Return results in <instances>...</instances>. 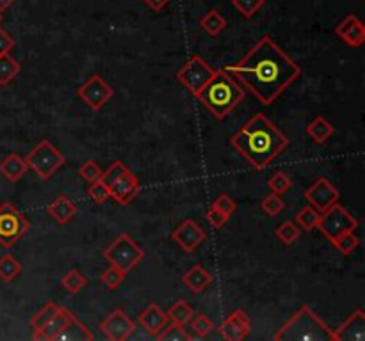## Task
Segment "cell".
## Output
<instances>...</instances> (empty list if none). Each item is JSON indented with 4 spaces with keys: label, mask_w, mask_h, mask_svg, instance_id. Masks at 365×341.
Masks as SVG:
<instances>
[{
    "label": "cell",
    "mask_w": 365,
    "mask_h": 341,
    "mask_svg": "<svg viewBox=\"0 0 365 341\" xmlns=\"http://www.w3.org/2000/svg\"><path fill=\"white\" fill-rule=\"evenodd\" d=\"M224 69L241 88L250 89L262 105H273L301 75L300 66L269 36H264L241 62Z\"/></svg>",
    "instance_id": "6da1fadb"
},
{
    "label": "cell",
    "mask_w": 365,
    "mask_h": 341,
    "mask_svg": "<svg viewBox=\"0 0 365 341\" xmlns=\"http://www.w3.org/2000/svg\"><path fill=\"white\" fill-rule=\"evenodd\" d=\"M230 145L248 163L262 170L289 146V139L264 114H255L232 137Z\"/></svg>",
    "instance_id": "7a4b0ae2"
},
{
    "label": "cell",
    "mask_w": 365,
    "mask_h": 341,
    "mask_svg": "<svg viewBox=\"0 0 365 341\" xmlns=\"http://www.w3.org/2000/svg\"><path fill=\"white\" fill-rule=\"evenodd\" d=\"M194 96L221 121L243 102L244 89L226 73V69H216L212 79Z\"/></svg>",
    "instance_id": "3957f363"
},
{
    "label": "cell",
    "mask_w": 365,
    "mask_h": 341,
    "mask_svg": "<svg viewBox=\"0 0 365 341\" xmlns=\"http://www.w3.org/2000/svg\"><path fill=\"white\" fill-rule=\"evenodd\" d=\"M274 341H335L333 329L314 313L312 307L301 306L293 319L273 336Z\"/></svg>",
    "instance_id": "277c9868"
},
{
    "label": "cell",
    "mask_w": 365,
    "mask_h": 341,
    "mask_svg": "<svg viewBox=\"0 0 365 341\" xmlns=\"http://www.w3.org/2000/svg\"><path fill=\"white\" fill-rule=\"evenodd\" d=\"M103 258L109 265H115L122 272L129 274L145 258V250L137 246L127 233H122L115 242L103 250Z\"/></svg>",
    "instance_id": "5b68a950"
},
{
    "label": "cell",
    "mask_w": 365,
    "mask_h": 341,
    "mask_svg": "<svg viewBox=\"0 0 365 341\" xmlns=\"http://www.w3.org/2000/svg\"><path fill=\"white\" fill-rule=\"evenodd\" d=\"M25 163L39 178L49 180L65 163V156L50 140L43 139L29 152V155L25 156Z\"/></svg>",
    "instance_id": "8992f818"
},
{
    "label": "cell",
    "mask_w": 365,
    "mask_h": 341,
    "mask_svg": "<svg viewBox=\"0 0 365 341\" xmlns=\"http://www.w3.org/2000/svg\"><path fill=\"white\" fill-rule=\"evenodd\" d=\"M29 229L27 217L13 203L0 205V247L11 249Z\"/></svg>",
    "instance_id": "52a82bcc"
},
{
    "label": "cell",
    "mask_w": 365,
    "mask_h": 341,
    "mask_svg": "<svg viewBox=\"0 0 365 341\" xmlns=\"http://www.w3.org/2000/svg\"><path fill=\"white\" fill-rule=\"evenodd\" d=\"M316 227L330 240V242H333V240L337 239V236L342 235V233L354 232L358 227V219H354V217L351 215L344 206H340L339 203H335L333 206L324 210L323 215H319Z\"/></svg>",
    "instance_id": "ba28073f"
},
{
    "label": "cell",
    "mask_w": 365,
    "mask_h": 341,
    "mask_svg": "<svg viewBox=\"0 0 365 341\" xmlns=\"http://www.w3.org/2000/svg\"><path fill=\"white\" fill-rule=\"evenodd\" d=\"M216 69L210 68L200 55H193L177 73V80L182 83L189 93L196 95L200 89L214 76Z\"/></svg>",
    "instance_id": "9c48e42d"
},
{
    "label": "cell",
    "mask_w": 365,
    "mask_h": 341,
    "mask_svg": "<svg viewBox=\"0 0 365 341\" xmlns=\"http://www.w3.org/2000/svg\"><path fill=\"white\" fill-rule=\"evenodd\" d=\"M77 95H79V98L82 100L89 109L100 110L113 96H115V91H113V88H110L109 83H107L98 73H95V75L89 76V79L77 89Z\"/></svg>",
    "instance_id": "30bf717a"
},
{
    "label": "cell",
    "mask_w": 365,
    "mask_h": 341,
    "mask_svg": "<svg viewBox=\"0 0 365 341\" xmlns=\"http://www.w3.org/2000/svg\"><path fill=\"white\" fill-rule=\"evenodd\" d=\"M339 197L340 192L337 190V187L331 185L330 180L326 178L316 180L312 187H308L305 190V199L310 203V206H314L321 213L330 208V206H333L335 203H339Z\"/></svg>",
    "instance_id": "8fae6325"
},
{
    "label": "cell",
    "mask_w": 365,
    "mask_h": 341,
    "mask_svg": "<svg viewBox=\"0 0 365 341\" xmlns=\"http://www.w3.org/2000/svg\"><path fill=\"white\" fill-rule=\"evenodd\" d=\"M136 329V323L130 320V316L127 315L123 309H115L107 316L105 320H102L100 323V330L105 334V337H109L110 341H125L129 340L130 334Z\"/></svg>",
    "instance_id": "7c38bea8"
},
{
    "label": "cell",
    "mask_w": 365,
    "mask_h": 341,
    "mask_svg": "<svg viewBox=\"0 0 365 341\" xmlns=\"http://www.w3.org/2000/svg\"><path fill=\"white\" fill-rule=\"evenodd\" d=\"M107 189H109V196L113 197L118 205L125 206L129 205L134 197L137 196V192H139V180H137V176L129 169L127 173H123L120 178H116L115 182L110 183Z\"/></svg>",
    "instance_id": "4fadbf2b"
},
{
    "label": "cell",
    "mask_w": 365,
    "mask_h": 341,
    "mask_svg": "<svg viewBox=\"0 0 365 341\" xmlns=\"http://www.w3.org/2000/svg\"><path fill=\"white\" fill-rule=\"evenodd\" d=\"M172 239L182 247L186 253H193L200 247V243L205 240V233H203L202 227L194 222L193 219H186L175 232L172 233Z\"/></svg>",
    "instance_id": "5bb4252c"
},
{
    "label": "cell",
    "mask_w": 365,
    "mask_h": 341,
    "mask_svg": "<svg viewBox=\"0 0 365 341\" xmlns=\"http://www.w3.org/2000/svg\"><path fill=\"white\" fill-rule=\"evenodd\" d=\"M251 322L243 309H236L226 320L219 326V334L226 341H241L250 333Z\"/></svg>",
    "instance_id": "9a60e30c"
},
{
    "label": "cell",
    "mask_w": 365,
    "mask_h": 341,
    "mask_svg": "<svg viewBox=\"0 0 365 341\" xmlns=\"http://www.w3.org/2000/svg\"><path fill=\"white\" fill-rule=\"evenodd\" d=\"M335 341H365V313L364 309H354L350 319L337 330H333Z\"/></svg>",
    "instance_id": "2e32d148"
},
{
    "label": "cell",
    "mask_w": 365,
    "mask_h": 341,
    "mask_svg": "<svg viewBox=\"0 0 365 341\" xmlns=\"http://www.w3.org/2000/svg\"><path fill=\"white\" fill-rule=\"evenodd\" d=\"M335 34L339 36V38H342L346 45L358 48V46L364 45L365 41V27L361 25V22L358 20L357 15H347L346 18L337 25Z\"/></svg>",
    "instance_id": "e0dca14e"
},
{
    "label": "cell",
    "mask_w": 365,
    "mask_h": 341,
    "mask_svg": "<svg viewBox=\"0 0 365 341\" xmlns=\"http://www.w3.org/2000/svg\"><path fill=\"white\" fill-rule=\"evenodd\" d=\"M167 315L160 309L159 304H150L141 315H139V323H141L143 329L150 334L152 337H155L160 330L164 329V326L167 323Z\"/></svg>",
    "instance_id": "ac0fdd59"
},
{
    "label": "cell",
    "mask_w": 365,
    "mask_h": 341,
    "mask_svg": "<svg viewBox=\"0 0 365 341\" xmlns=\"http://www.w3.org/2000/svg\"><path fill=\"white\" fill-rule=\"evenodd\" d=\"M95 336L91 334V330L84 326L75 315L70 316L68 323L61 329V333L53 337V341H93Z\"/></svg>",
    "instance_id": "d6986e66"
},
{
    "label": "cell",
    "mask_w": 365,
    "mask_h": 341,
    "mask_svg": "<svg viewBox=\"0 0 365 341\" xmlns=\"http://www.w3.org/2000/svg\"><path fill=\"white\" fill-rule=\"evenodd\" d=\"M72 315L73 313L70 309H66V307H59L58 313L52 316V320H50V322L46 323V326L43 327L38 334H32V340L53 341V337L61 333V329L66 326V323H68L70 316Z\"/></svg>",
    "instance_id": "ffe728a7"
},
{
    "label": "cell",
    "mask_w": 365,
    "mask_h": 341,
    "mask_svg": "<svg viewBox=\"0 0 365 341\" xmlns=\"http://www.w3.org/2000/svg\"><path fill=\"white\" fill-rule=\"evenodd\" d=\"M182 281L193 293H202L205 292V290L209 288V284L212 283V276L207 272L203 265H194L184 274Z\"/></svg>",
    "instance_id": "44dd1931"
},
{
    "label": "cell",
    "mask_w": 365,
    "mask_h": 341,
    "mask_svg": "<svg viewBox=\"0 0 365 341\" xmlns=\"http://www.w3.org/2000/svg\"><path fill=\"white\" fill-rule=\"evenodd\" d=\"M27 163L23 156H20L18 153H9L2 162H0V173L9 182L16 183L18 180H22V176L27 173Z\"/></svg>",
    "instance_id": "7402d4cb"
},
{
    "label": "cell",
    "mask_w": 365,
    "mask_h": 341,
    "mask_svg": "<svg viewBox=\"0 0 365 341\" xmlns=\"http://www.w3.org/2000/svg\"><path fill=\"white\" fill-rule=\"evenodd\" d=\"M46 212L56 219V222L63 226V224H68L73 219V215L77 213V206L70 197L58 196L56 201H52V205H49Z\"/></svg>",
    "instance_id": "603a6c76"
},
{
    "label": "cell",
    "mask_w": 365,
    "mask_h": 341,
    "mask_svg": "<svg viewBox=\"0 0 365 341\" xmlns=\"http://www.w3.org/2000/svg\"><path fill=\"white\" fill-rule=\"evenodd\" d=\"M333 125H331L326 118H323V116H316V118L307 125L308 137H310L314 142H317V145H324V142L333 135Z\"/></svg>",
    "instance_id": "cb8c5ba5"
},
{
    "label": "cell",
    "mask_w": 365,
    "mask_h": 341,
    "mask_svg": "<svg viewBox=\"0 0 365 341\" xmlns=\"http://www.w3.org/2000/svg\"><path fill=\"white\" fill-rule=\"evenodd\" d=\"M200 27H202V31H205L207 34L216 38V36H219L221 32L226 29V20L219 15V11L210 9L207 15L202 16V20H200Z\"/></svg>",
    "instance_id": "d4e9b609"
},
{
    "label": "cell",
    "mask_w": 365,
    "mask_h": 341,
    "mask_svg": "<svg viewBox=\"0 0 365 341\" xmlns=\"http://www.w3.org/2000/svg\"><path fill=\"white\" fill-rule=\"evenodd\" d=\"M20 69H22V66H20V62L16 61L15 57H11L9 53L0 55V86L2 88L9 86L20 73Z\"/></svg>",
    "instance_id": "484cf974"
},
{
    "label": "cell",
    "mask_w": 365,
    "mask_h": 341,
    "mask_svg": "<svg viewBox=\"0 0 365 341\" xmlns=\"http://www.w3.org/2000/svg\"><path fill=\"white\" fill-rule=\"evenodd\" d=\"M166 315L172 322L180 323V326L186 327V323H189V320L194 316V311L186 300H177V302L167 309Z\"/></svg>",
    "instance_id": "4316f807"
},
{
    "label": "cell",
    "mask_w": 365,
    "mask_h": 341,
    "mask_svg": "<svg viewBox=\"0 0 365 341\" xmlns=\"http://www.w3.org/2000/svg\"><path fill=\"white\" fill-rule=\"evenodd\" d=\"M274 235H276V239L280 240V242L286 243V246H293V243L300 239L301 229L297 224L293 222V220H286V222L280 224V226L274 229Z\"/></svg>",
    "instance_id": "83f0119b"
},
{
    "label": "cell",
    "mask_w": 365,
    "mask_h": 341,
    "mask_svg": "<svg viewBox=\"0 0 365 341\" xmlns=\"http://www.w3.org/2000/svg\"><path fill=\"white\" fill-rule=\"evenodd\" d=\"M22 272V263L11 256V254H4L0 258V277L4 281H15Z\"/></svg>",
    "instance_id": "f1b7e54d"
},
{
    "label": "cell",
    "mask_w": 365,
    "mask_h": 341,
    "mask_svg": "<svg viewBox=\"0 0 365 341\" xmlns=\"http://www.w3.org/2000/svg\"><path fill=\"white\" fill-rule=\"evenodd\" d=\"M58 309H59L58 304L49 302V304H45V306H43L34 316H32L31 327H32V330H34V334H38L39 330H41L43 327H45L50 320H52V316L58 313Z\"/></svg>",
    "instance_id": "f546056e"
},
{
    "label": "cell",
    "mask_w": 365,
    "mask_h": 341,
    "mask_svg": "<svg viewBox=\"0 0 365 341\" xmlns=\"http://www.w3.org/2000/svg\"><path fill=\"white\" fill-rule=\"evenodd\" d=\"M155 340H159V341H189L191 336L186 333L184 326L172 322V323H166V326H164V329L157 334Z\"/></svg>",
    "instance_id": "4dcf8cb0"
},
{
    "label": "cell",
    "mask_w": 365,
    "mask_h": 341,
    "mask_svg": "<svg viewBox=\"0 0 365 341\" xmlns=\"http://www.w3.org/2000/svg\"><path fill=\"white\" fill-rule=\"evenodd\" d=\"M86 284H88V279H86V277H84L77 269L70 270V272L66 274L61 281L63 288H65L68 293H72V295L79 293L80 290L86 286Z\"/></svg>",
    "instance_id": "1f68e13d"
},
{
    "label": "cell",
    "mask_w": 365,
    "mask_h": 341,
    "mask_svg": "<svg viewBox=\"0 0 365 341\" xmlns=\"http://www.w3.org/2000/svg\"><path fill=\"white\" fill-rule=\"evenodd\" d=\"M260 208L266 212V215L276 217L283 212V208H286V203H283V199L280 194L271 192L269 196H266L262 201H260Z\"/></svg>",
    "instance_id": "d6a6232c"
},
{
    "label": "cell",
    "mask_w": 365,
    "mask_h": 341,
    "mask_svg": "<svg viewBox=\"0 0 365 341\" xmlns=\"http://www.w3.org/2000/svg\"><path fill=\"white\" fill-rule=\"evenodd\" d=\"M317 220H319V212L314 206H305L296 215V224L301 229H307V232L317 226Z\"/></svg>",
    "instance_id": "836d02e7"
},
{
    "label": "cell",
    "mask_w": 365,
    "mask_h": 341,
    "mask_svg": "<svg viewBox=\"0 0 365 341\" xmlns=\"http://www.w3.org/2000/svg\"><path fill=\"white\" fill-rule=\"evenodd\" d=\"M125 277H127L125 272L116 269L115 265H109V269L103 270L102 276H100V281H102L109 290H118L123 284V281H125Z\"/></svg>",
    "instance_id": "e575fe53"
},
{
    "label": "cell",
    "mask_w": 365,
    "mask_h": 341,
    "mask_svg": "<svg viewBox=\"0 0 365 341\" xmlns=\"http://www.w3.org/2000/svg\"><path fill=\"white\" fill-rule=\"evenodd\" d=\"M331 243H333L335 249H339L342 254H351L353 250L358 249V246H360V239L354 235V232H347L342 233L340 236H337Z\"/></svg>",
    "instance_id": "d590c367"
},
{
    "label": "cell",
    "mask_w": 365,
    "mask_h": 341,
    "mask_svg": "<svg viewBox=\"0 0 365 341\" xmlns=\"http://www.w3.org/2000/svg\"><path fill=\"white\" fill-rule=\"evenodd\" d=\"M232 4L244 18H251V16L255 15L266 4V0H232Z\"/></svg>",
    "instance_id": "8d00e7d4"
},
{
    "label": "cell",
    "mask_w": 365,
    "mask_h": 341,
    "mask_svg": "<svg viewBox=\"0 0 365 341\" xmlns=\"http://www.w3.org/2000/svg\"><path fill=\"white\" fill-rule=\"evenodd\" d=\"M267 187L271 189V192L274 194H286L287 190L293 187V180L289 178V175H286V173H276V175H273L269 178V182H267Z\"/></svg>",
    "instance_id": "74e56055"
},
{
    "label": "cell",
    "mask_w": 365,
    "mask_h": 341,
    "mask_svg": "<svg viewBox=\"0 0 365 341\" xmlns=\"http://www.w3.org/2000/svg\"><path fill=\"white\" fill-rule=\"evenodd\" d=\"M127 170H129V167H127L123 162H120V160H116V162L110 163L109 169L102 170V176H100V182H102L105 187H109L110 183L115 182L116 178H120V176H122L123 173H127Z\"/></svg>",
    "instance_id": "f35d334b"
},
{
    "label": "cell",
    "mask_w": 365,
    "mask_h": 341,
    "mask_svg": "<svg viewBox=\"0 0 365 341\" xmlns=\"http://www.w3.org/2000/svg\"><path fill=\"white\" fill-rule=\"evenodd\" d=\"M189 322H191V329L198 334L200 337L209 336L210 330L214 329V322L210 319H207L205 315H196L194 319H191Z\"/></svg>",
    "instance_id": "ab89813d"
},
{
    "label": "cell",
    "mask_w": 365,
    "mask_h": 341,
    "mask_svg": "<svg viewBox=\"0 0 365 341\" xmlns=\"http://www.w3.org/2000/svg\"><path fill=\"white\" fill-rule=\"evenodd\" d=\"M88 197L91 199V201H95L96 205H103V203L110 197L109 189H107L100 180H96V182H93L91 187L88 189Z\"/></svg>",
    "instance_id": "60d3db41"
},
{
    "label": "cell",
    "mask_w": 365,
    "mask_h": 341,
    "mask_svg": "<svg viewBox=\"0 0 365 341\" xmlns=\"http://www.w3.org/2000/svg\"><path fill=\"white\" fill-rule=\"evenodd\" d=\"M79 175L82 176L86 182L93 183L96 182V180H100V176H102V169H100V166L96 162L88 160V162H84L82 166L79 167Z\"/></svg>",
    "instance_id": "b9f144b4"
},
{
    "label": "cell",
    "mask_w": 365,
    "mask_h": 341,
    "mask_svg": "<svg viewBox=\"0 0 365 341\" xmlns=\"http://www.w3.org/2000/svg\"><path fill=\"white\" fill-rule=\"evenodd\" d=\"M212 208L219 210L221 213H224V215L230 217L233 212H236L237 205H236V201H233L232 197L229 196V194H221V196L217 197L216 201L212 203Z\"/></svg>",
    "instance_id": "7bdbcfd3"
},
{
    "label": "cell",
    "mask_w": 365,
    "mask_h": 341,
    "mask_svg": "<svg viewBox=\"0 0 365 341\" xmlns=\"http://www.w3.org/2000/svg\"><path fill=\"white\" fill-rule=\"evenodd\" d=\"M229 219H230L229 215H224V213H221L219 210L212 208V206H210L209 212H207V222H209L214 229H219V227H223L224 224L229 222Z\"/></svg>",
    "instance_id": "ee69618b"
},
{
    "label": "cell",
    "mask_w": 365,
    "mask_h": 341,
    "mask_svg": "<svg viewBox=\"0 0 365 341\" xmlns=\"http://www.w3.org/2000/svg\"><path fill=\"white\" fill-rule=\"evenodd\" d=\"M15 46V39L4 31V29H0V55H4V53H9V50Z\"/></svg>",
    "instance_id": "f6af8a7d"
},
{
    "label": "cell",
    "mask_w": 365,
    "mask_h": 341,
    "mask_svg": "<svg viewBox=\"0 0 365 341\" xmlns=\"http://www.w3.org/2000/svg\"><path fill=\"white\" fill-rule=\"evenodd\" d=\"M143 2H145L152 11H162V9L169 4V0H143Z\"/></svg>",
    "instance_id": "bcb514c9"
},
{
    "label": "cell",
    "mask_w": 365,
    "mask_h": 341,
    "mask_svg": "<svg viewBox=\"0 0 365 341\" xmlns=\"http://www.w3.org/2000/svg\"><path fill=\"white\" fill-rule=\"evenodd\" d=\"M13 2H15V0H0V13H4L6 9L13 4Z\"/></svg>",
    "instance_id": "7dc6e473"
},
{
    "label": "cell",
    "mask_w": 365,
    "mask_h": 341,
    "mask_svg": "<svg viewBox=\"0 0 365 341\" xmlns=\"http://www.w3.org/2000/svg\"><path fill=\"white\" fill-rule=\"evenodd\" d=\"M0 23H2V13H0Z\"/></svg>",
    "instance_id": "c3c4849f"
}]
</instances>
